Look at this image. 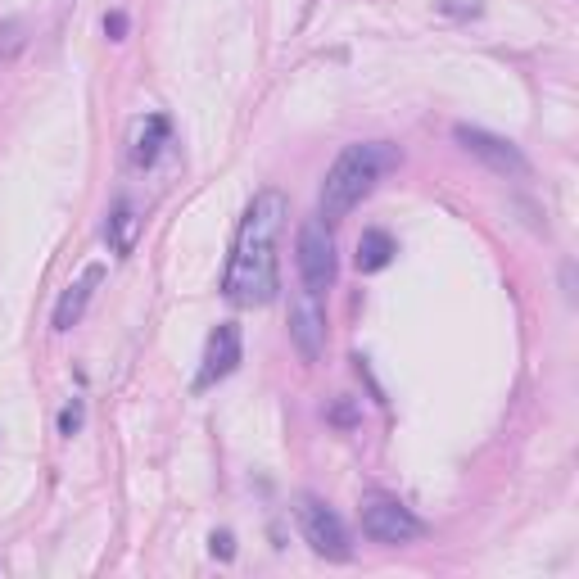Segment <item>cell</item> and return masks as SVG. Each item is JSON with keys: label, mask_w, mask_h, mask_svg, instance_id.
Listing matches in <instances>:
<instances>
[{"label": "cell", "mask_w": 579, "mask_h": 579, "mask_svg": "<svg viewBox=\"0 0 579 579\" xmlns=\"http://www.w3.org/2000/svg\"><path fill=\"white\" fill-rule=\"evenodd\" d=\"M290 218V200L281 190H258L254 204L245 209L231 245V263L222 276V295L240 308H263L281 290V267H276V240Z\"/></svg>", "instance_id": "obj_1"}, {"label": "cell", "mask_w": 579, "mask_h": 579, "mask_svg": "<svg viewBox=\"0 0 579 579\" xmlns=\"http://www.w3.org/2000/svg\"><path fill=\"white\" fill-rule=\"evenodd\" d=\"M399 168V150L390 141H358V145H344L340 159L331 163L322 181V195H317V218L322 222H340L367 200L376 181L385 172Z\"/></svg>", "instance_id": "obj_2"}, {"label": "cell", "mask_w": 579, "mask_h": 579, "mask_svg": "<svg viewBox=\"0 0 579 579\" xmlns=\"http://www.w3.org/2000/svg\"><path fill=\"white\" fill-rule=\"evenodd\" d=\"M299 276H304V290L308 295H326L340 276V258H335V236H331V222L322 218H308L299 227Z\"/></svg>", "instance_id": "obj_3"}, {"label": "cell", "mask_w": 579, "mask_h": 579, "mask_svg": "<svg viewBox=\"0 0 579 579\" xmlns=\"http://www.w3.org/2000/svg\"><path fill=\"white\" fill-rule=\"evenodd\" d=\"M453 141L462 145L471 159H480L489 172L498 177H530V159L521 154V145L507 141L498 132H485V127H471V123H457L453 127Z\"/></svg>", "instance_id": "obj_4"}, {"label": "cell", "mask_w": 579, "mask_h": 579, "mask_svg": "<svg viewBox=\"0 0 579 579\" xmlns=\"http://www.w3.org/2000/svg\"><path fill=\"white\" fill-rule=\"evenodd\" d=\"M295 516H299V530H304L308 548H313L317 557H331V561H349V557H353L344 521H340V516H335L317 494H304V498H299Z\"/></svg>", "instance_id": "obj_5"}, {"label": "cell", "mask_w": 579, "mask_h": 579, "mask_svg": "<svg viewBox=\"0 0 579 579\" xmlns=\"http://www.w3.org/2000/svg\"><path fill=\"white\" fill-rule=\"evenodd\" d=\"M362 534H367L371 543H385V548H394V543L421 539V534H426V525H421L417 516L399 503V498L371 494L367 503H362Z\"/></svg>", "instance_id": "obj_6"}, {"label": "cell", "mask_w": 579, "mask_h": 579, "mask_svg": "<svg viewBox=\"0 0 579 579\" xmlns=\"http://www.w3.org/2000/svg\"><path fill=\"white\" fill-rule=\"evenodd\" d=\"M240 353H245V340H240L236 322H218L209 331V344H204L200 358V376H195V390H213L218 380H227L231 371L240 367Z\"/></svg>", "instance_id": "obj_7"}, {"label": "cell", "mask_w": 579, "mask_h": 579, "mask_svg": "<svg viewBox=\"0 0 579 579\" xmlns=\"http://www.w3.org/2000/svg\"><path fill=\"white\" fill-rule=\"evenodd\" d=\"M290 340H295L304 362H317L326 353V313L317 304V295H308V290L290 304Z\"/></svg>", "instance_id": "obj_8"}, {"label": "cell", "mask_w": 579, "mask_h": 579, "mask_svg": "<svg viewBox=\"0 0 579 579\" xmlns=\"http://www.w3.org/2000/svg\"><path fill=\"white\" fill-rule=\"evenodd\" d=\"M105 281V267L100 263H91L82 272V281H73L59 295V304H55V331H73L77 322H82V313H86V304H91V295H95V285Z\"/></svg>", "instance_id": "obj_9"}, {"label": "cell", "mask_w": 579, "mask_h": 579, "mask_svg": "<svg viewBox=\"0 0 579 579\" xmlns=\"http://www.w3.org/2000/svg\"><path fill=\"white\" fill-rule=\"evenodd\" d=\"M172 141V123L168 114H150L141 118V123L132 127V150H127V159H132V168H150L154 159H159V150Z\"/></svg>", "instance_id": "obj_10"}, {"label": "cell", "mask_w": 579, "mask_h": 579, "mask_svg": "<svg viewBox=\"0 0 579 579\" xmlns=\"http://www.w3.org/2000/svg\"><path fill=\"white\" fill-rule=\"evenodd\" d=\"M394 254H399V245H394V236L385 227H367L358 236V254H353V263H358V272H385V267L394 263Z\"/></svg>", "instance_id": "obj_11"}, {"label": "cell", "mask_w": 579, "mask_h": 579, "mask_svg": "<svg viewBox=\"0 0 579 579\" xmlns=\"http://www.w3.org/2000/svg\"><path fill=\"white\" fill-rule=\"evenodd\" d=\"M136 236H141V218H136V209L123 200L114 213H109L105 240H109V249H114V254H132V249H136Z\"/></svg>", "instance_id": "obj_12"}, {"label": "cell", "mask_w": 579, "mask_h": 579, "mask_svg": "<svg viewBox=\"0 0 579 579\" xmlns=\"http://www.w3.org/2000/svg\"><path fill=\"white\" fill-rule=\"evenodd\" d=\"M23 46H28V23H23V19L0 23V68L14 64V59L23 55Z\"/></svg>", "instance_id": "obj_13"}, {"label": "cell", "mask_w": 579, "mask_h": 579, "mask_svg": "<svg viewBox=\"0 0 579 579\" xmlns=\"http://www.w3.org/2000/svg\"><path fill=\"white\" fill-rule=\"evenodd\" d=\"M435 10L444 14V19L466 23V19H480V14H485V0H435Z\"/></svg>", "instance_id": "obj_14"}, {"label": "cell", "mask_w": 579, "mask_h": 579, "mask_svg": "<svg viewBox=\"0 0 579 579\" xmlns=\"http://www.w3.org/2000/svg\"><path fill=\"white\" fill-rule=\"evenodd\" d=\"M82 421H86V403H82V399H73L64 412H59V435L73 439L77 430H82Z\"/></svg>", "instance_id": "obj_15"}, {"label": "cell", "mask_w": 579, "mask_h": 579, "mask_svg": "<svg viewBox=\"0 0 579 579\" xmlns=\"http://www.w3.org/2000/svg\"><path fill=\"white\" fill-rule=\"evenodd\" d=\"M209 548H213V557H222V561L236 557V539H231V530H213Z\"/></svg>", "instance_id": "obj_16"}, {"label": "cell", "mask_w": 579, "mask_h": 579, "mask_svg": "<svg viewBox=\"0 0 579 579\" xmlns=\"http://www.w3.org/2000/svg\"><path fill=\"white\" fill-rule=\"evenodd\" d=\"M105 37L109 41H123L127 37V14L123 10H109L105 14Z\"/></svg>", "instance_id": "obj_17"}, {"label": "cell", "mask_w": 579, "mask_h": 579, "mask_svg": "<svg viewBox=\"0 0 579 579\" xmlns=\"http://www.w3.org/2000/svg\"><path fill=\"white\" fill-rule=\"evenodd\" d=\"M331 421H340V426H349V421H353V408H349V403H340V408H331Z\"/></svg>", "instance_id": "obj_18"}]
</instances>
